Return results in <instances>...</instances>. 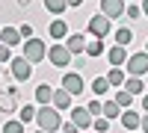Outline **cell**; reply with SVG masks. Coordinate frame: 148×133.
<instances>
[{
	"label": "cell",
	"instance_id": "6da1fadb",
	"mask_svg": "<svg viewBox=\"0 0 148 133\" xmlns=\"http://www.w3.org/2000/svg\"><path fill=\"white\" fill-rule=\"evenodd\" d=\"M36 124H39V130H47V133H56L59 127H62V115H59V110H53L51 104H45L36 110Z\"/></svg>",
	"mask_w": 148,
	"mask_h": 133
},
{
	"label": "cell",
	"instance_id": "7a4b0ae2",
	"mask_svg": "<svg viewBox=\"0 0 148 133\" xmlns=\"http://www.w3.org/2000/svg\"><path fill=\"white\" fill-rule=\"evenodd\" d=\"M121 68H125L127 77H145V74H148V53H145V50H136L133 56L125 59V65H121Z\"/></svg>",
	"mask_w": 148,
	"mask_h": 133
},
{
	"label": "cell",
	"instance_id": "3957f363",
	"mask_svg": "<svg viewBox=\"0 0 148 133\" xmlns=\"http://www.w3.org/2000/svg\"><path fill=\"white\" fill-rule=\"evenodd\" d=\"M21 56L27 59L30 65H36V62H42V59L47 56V44H45L42 39H36V35H33V39L24 42V53H21Z\"/></svg>",
	"mask_w": 148,
	"mask_h": 133
},
{
	"label": "cell",
	"instance_id": "277c9868",
	"mask_svg": "<svg viewBox=\"0 0 148 133\" xmlns=\"http://www.w3.org/2000/svg\"><path fill=\"white\" fill-rule=\"evenodd\" d=\"M86 30H89V35H92V39H107V35L113 33V21H110V18H104L101 12H98V15H92L89 21H86Z\"/></svg>",
	"mask_w": 148,
	"mask_h": 133
},
{
	"label": "cell",
	"instance_id": "5b68a950",
	"mask_svg": "<svg viewBox=\"0 0 148 133\" xmlns=\"http://www.w3.org/2000/svg\"><path fill=\"white\" fill-rule=\"evenodd\" d=\"M9 74L15 77V83H27V80L33 77V65H30L24 56H12V59H9Z\"/></svg>",
	"mask_w": 148,
	"mask_h": 133
},
{
	"label": "cell",
	"instance_id": "8992f818",
	"mask_svg": "<svg viewBox=\"0 0 148 133\" xmlns=\"http://www.w3.org/2000/svg\"><path fill=\"white\" fill-rule=\"evenodd\" d=\"M62 89L71 95V98L83 95V92H86V80H83V74H80V71H65V74H62Z\"/></svg>",
	"mask_w": 148,
	"mask_h": 133
},
{
	"label": "cell",
	"instance_id": "52a82bcc",
	"mask_svg": "<svg viewBox=\"0 0 148 133\" xmlns=\"http://www.w3.org/2000/svg\"><path fill=\"white\" fill-rule=\"evenodd\" d=\"M45 59H51L53 68H68V65H71V53H68V47H65L62 42L47 47V56H45Z\"/></svg>",
	"mask_w": 148,
	"mask_h": 133
},
{
	"label": "cell",
	"instance_id": "ba28073f",
	"mask_svg": "<svg viewBox=\"0 0 148 133\" xmlns=\"http://www.w3.org/2000/svg\"><path fill=\"white\" fill-rule=\"evenodd\" d=\"M125 0H101V15L116 21V18H125Z\"/></svg>",
	"mask_w": 148,
	"mask_h": 133
},
{
	"label": "cell",
	"instance_id": "9c48e42d",
	"mask_svg": "<svg viewBox=\"0 0 148 133\" xmlns=\"http://www.w3.org/2000/svg\"><path fill=\"white\" fill-rule=\"evenodd\" d=\"M62 44L68 47V53H71V56H77V53L86 50V35H83V33H68L65 39H62Z\"/></svg>",
	"mask_w": 148,
	"mask_h": 133
},
{
	"label": "cell",
	"instance_id": "30bf717a",
	"mask_svg": "<svg viewBox=\"0 0 148 133\" xmlns=\"http://www.w3.org/2000/svg\"><path fill=\"white\" fill-rule=\"evenodd\" d=\"M71 121L77 124L80 130H86V127H92V115H89V110H86V106H71Z\"/></svg>",
	"mask_w": 148,
	"mask_h": 133
},
{
	"label": "cell",
	"instance_id": "8fae6325",
	"mask_svg": "<svg viewBox=\"0 0 148 133\" xmlns=\"http://www.w3.org/2000/svg\"><path fill=\"white\" fill-rule=\"evenodd\" d=\"M107 59H110V68H121V65H125V59H127V47L113 44V47L107 50Z\"/></svg>",
	"mask_w": 148,
	"mask_h": 133
},
{
	"label": "cell",
	"instance_id": "7c38bea8",
	"mask_svg": "<svg viewBox=\"0 0 148 133\" xmlns=\"http://www.w3.org/2000/svg\"><path fill=\"white\" fill-rule=\"evenodd\" d=\"M51 106H53V110H59V113H68L71 110V95L65 92V89H53V98H51Z\"/></svg>",
	"mask_w": 148,
	"mask_h": 133
},
{
	"label": "cell",
	"instance_id": "4fadbf2b",
	"mask_svg": "<svg viewBox=\"0 0 148 133\" xmlns=\"http://www.w3.org/2000/svg\"><path fill=\"white\" fill-rule=\"evenodd\" d=\"M24 39L18 35V27H0V44H6V47H15L21 44Z\"/></svg>",
	"mask_w": 148,
	"mask_h": 133
},
{
	"label": "cell",
	"instance_id": "5bb4252c",
	"mask_svg": "<svg viewBox=\"0 0 148 133\" xmlns=\"http://www.w3.org/2000/svg\"><path fill=\"white\" fill-rule=\"evenodd\" d=\"M47 35H51L53 42H62L65 35H68V21H51V27H47Z\"/></svg>",
	"mask_w": 148,
	"mask_h": 133
},
{
	"label": "cell",
	"instance_id": "9a60e30c",
	"mask_svg": "<svg viewBox=\"0 0 148 133\" xmlns=\"http://www.w3.org/2000/svg\"><path fill=\"white\" fill-rule=\"evenodd\" d=\"M83 53H89V59L104 56V53H107V44H104V39H92V42H86V50H83Z\"/></svg>",
	"mask_w": 148,
	"mask_h": 133
},
{
	"label": "cell",
	"instance_id": "2e32d148",
	"mask_svg": "<svg viewBox=\"0 0 148 133\" xmlns=\"http://www.w3.org/2000/svg\"><path fill=\"white\" fill-rule=\"evenodd\" d=\"M15 106H18L15 104V95H12L9 89H0V113L9 115V113H15Z\"/></svg>",
	"mask_w": 148,
	"mask_h": 133
},
{
	"label": "cell",
	"instance_id": "e0dca14e",
	"mask_svg": "<svg viewBox=\"0 0 148 133\" xmlns=\"http://www.w3.org/2000/svg\"><path fill=\"white\" fill-rule=\"evenodd\" d=\"M51 98H53V86H47V83H39V86H36V104L45 106V104H51Z\"/></svg>",
	"mask_w": 148,
	"mask_h": 133
},
{
	"label": "cell",
	"instance_id": "ac0fdd59",
	"mask_svg": "<svg viewBox=\"0 0 148 133\" xmlns=\"http://www.w3.org/2000/svg\"><path fill=\"white\" fill-rule=\"evenodd\" d=\"M121 89L130 92L133 98H136V95H142V92H145V83H142V77H127L125 83H121Z\"/></svg>",
	"mask_w": 148,
	"mask_h": 133
},
{
	"label": "cell",
	"instance_id": "d6986e66",
	"mask_svg": "<svg viewBox=\"0 0 148 133\" xmlns=\"http://www.w3.org/2000/svg\"><path fill=\"white\" fill-rule=\"evenodd\" d=\"M107 83H110V89H116V86H121V83H125L127 80V74H125V68H110L107 71Z\"/></svg>",
	"mask_w": 148,
	"mask_h": 133
},
{
	"label": "cell",
	"instance_id": "ffe728a7",
	"mask_svg": "<svg viewBox=\"0 0 148 133\" xmlns=\"http://www.w3.org/2000/svg\"><path fill=\"white\" fill-rule=\"evenodd\" d=\"M119 118H121V124H125L127 130H136L142 115H136V110H121V115H119Z\"/></svg>",
	"mask_w": 148,
	"mask_h": 133
},
{
	"label": "cell",
	"instance_id": "44dd1931",
	"mask_svg": "<svg viewBox=\"0 0 148 133\" xmlns=\"http://www.w3.org/2000/svg\"><path fill=\"white\" fill-rule=\"evenodd\" d=\"M101 115L107 118V121H113V118L121 115V106H119L116 101H104V104H101Z\"/></svg>",
	"mask_w": 148,
	"mask_h": 133
},
{
	"label": "cell",
	"instance_id": "7402d4cb",
	"mask_svg": "<svg viewBox=\"0 0 148 133\" xmlns=\"http://www.w3.org/2000/svg\"><path fill=\"white\" fill-rule=\"evenodd\" d=\"M113 42H116V44H121V47H127V44L133 42V30H130V27H119V30H116V35H113Z\"/></svg>",
	"mask_w": 148,
	"mask_h": 133
},
{
	"label": "cell",
	"instance_id": "603a6c76",
	"mask_svg": "<svg viewBox=\"0 0 148 133\" xmlns=\"http://www.w3.org/2000/svg\"><path fill=\"white\" fill-rule=\"evenodd\" d=\"M45 9L51 12L53 18H59V15H62V12L68 9V3H65V0H45Z\"/></svg>",
	"mask_w": 148,
	"mask_h": 133
},
{
	"label": "cell",
	"instance_id": "cb8c5ba5",
	"mask_svg": "<svg viewBox=\"0 0 148 133\" xmlns=\"http://www.w3.org/2000/svg\"><path fill=\"white\" fill-rule=\"evenodd\" d=\"M113 89H110V83H107V77H95L92 80V95H98V98H101V95H110Z\"/></svg>",
	"mask_w": 148,
	"mask_h": 133
},
{
	"label": "cell",
	"instance_id": "d4e9b609",
	"mask_svg": "<svg viewBox=\"0 0 148 133\" xmlns=\"http://www.w3.org/2000/svg\"><path fill=\"white\" fill-rule=\"evenodd\" d=\"M113 101L121 106V110H130V104H133V95H130V92H125V89H119V92L113 95Z\"/></svg>",
	"mask_w": 148,
	"mask_h": 133
},
{
	"label": "cell",
	"instance_id": "484cf974",
	"mask_svg": "<svg viewBox=\"0 0 148 133\" xmlns=\"http://www.w3.org/2000/svg\"><path fill=\"white\" fill-rule=\"evenodd\" d=\"M33 118H36V106H33V104H24L21 113H18V121L27 124V121H33Z\"/></svg>",
	"mask_w": 148,
	"mask_h": 133
},
{
	"label": "cell",
	"instance_id": "4316f807",
	"mask_svg": "<svg viewBox=\"0 0 148 133\" xmlns=\"http://www.w3.org/2000/svg\"><path fill=\"white\" fill-rule=\"evenodd\" d=\"M92 130L95 133H107L110 130V121H107L104 115H98V118H92Z\"/></svg>",
	"mask_w": 148,
	"mask_h": 133
},
{
	"label": "cell",
	"instance_id": "83f0119b",
	"mask_svg": "<svg viewBox=\"0 0 148 133\" xmlns=\"http://www.w3.org/2000/svg\"><path fill=\"white\" fill-rule=\"evenodd\" d=\"M125 18H130V21H139V18H142V9H139L136 3H130V6H125Z\"/></svg>",
	"mask_w": 148,
	"mask_h": 133
},
{
	"label": "cell",
	"instance_id": "f1b7e54d",
	"mask_svg": "<svg viewBox=\"0 0 148 133\" xmlns=\"http://www.w3.org/2000/svg\"><path fill=\"white\" fill-rule=\"evenodd\" d=\"M3 133H24V124L12 118V121H6V124H3Z\"/></svg>",
	"mask_w": 148,
	"mask_h": 133
},
{
	"label": "cell",
	"instance_id": "f546056e",
	"mask_svg": "<svg viewBox=\"0 0 148 133\" xmlns=\"http://www.w3.org/2000/svg\"><path fill=\"white\" fill-rule=\"evenodd\" d=\"M18 35H21L24 42H27V39H33V27H30V24H21V27H18Z\"/></svg>",
	"mask_w": 148,
	"mask_h": 133
},
{
	"label": "cell",
	"instance_id": "4dcf8cb0",
	"mask_svg": "<svg viewBox=\"0 0 148 133\" xmlns=\"http://www.w3.org/2000/svg\"><path fill=\"white\" fill-rule=\"evenodd\" d=\"M86 110H89L92 118H98V115H101V101H89V106H86Z\"/></svg>",
	"mask_w": 148,
	"mask_h": 133
},
{
	"label": "cell",
	"instance_id": "1f68e13d",
	"mask_svg": "<svg viewBox=\"0 0 148 133\" xmlns=\"http://www.w3.org/2000/svg\"><path fill=\"white\" fill-rule=\"evenodd\" d=\"M59 130H62V133H80V127L74 124L71 118H68V121H62V127H59Z\"/></svg>",
	"mask_w": 148,
	"mask_h": 133
},
{
	"label": "cell",
	"instance_id": "d6a6232c",
	"mask_svg": "<svg viewBox=\"0 0 148 133\" xmlns=\"http://www.w3.org/2000/svg\"><path fill=\"white\" fill-rule=\"evenodd\" d=\"M9 59H12V47L0 44V65H3V62H9Z\"/></svg>",
	"mask_w": 148,
	"mask_h": 133
},
{
	"label": "cell",
	"instance_id": "836d02e7",
	"mask_svg": "<svg viewBox=\"0 0 148 133\" xmlns=\"http://www.w3.org/2000/svg\"><path fill=\"white\" fill-rule=\"evenodd\" d=\"M139 130H142V133H148V113L139 118Z\"/></svg>",
	"mask_w": 148,
	"mask_h": 133
},
{
	"label": "cell",
	"instance_id": "e575fe53",
	"mask_svg": "<svg viewBox=\"0 0 148 133\" xmlns=\"http://www.w3.org/2000/svg\"><path fill=\"white\" fill-rule=\"evenodd\" d=\"M68 3V9H77V6H83V0H65Z\"/></svg>",
	"mask_w": 148,
	"mask_h": 133
},
{
	"label": "cell",
	"instance_id": "d590c367",
	"mask_svg": "<svg viewBox=\"0 0 148 133\" xmlns=\"http://www.w3.org/2000/svg\"><path fill=\"white\" fill-rule=\"evenodd\" d=\"M139 9H142V15L148 18V0H142V6H139Z\"/></svg>",
	"mask_w": 148,
	"mask_h": 133
},
{
	"label": "cell",
	"instance_id": "8d00e7d4",
	"mask_svg": "<svg viewBox=\"0 0 148 133\" xmlns=\"http://www.w3.org/2000/svg\"><path fill=\"white\" fill-rule=\"evenodd\" d=\"M142 110L148 113V95H142Z\"/></svg>",
	"mask_w": 148,
	"mask_h": 133
},
{
	"label": "cell",
	"instance_id": "74e56055",
	"mask_svg": "<svg viewBox=\"0 0 148 133\" xmlns=\"http://www.w3.org/2000/svg\"><path fill=\"white\" fill-rule=\"evenodd\" d=\"M18 6H30V0H18Z\"/></svg>",
	"mask_w": 148,
	"mask_h": 133
},
{
	"label": "cell",
	"instance_id": "f35d334b",
	"mask_svg": "<svg viewBox=\"0 0 148 133\" xmlns=\"http://www.w3.org/2000/svg\"><path fill=\"white\" fill-rule=\"evenodd\" d=\"M145 53H148V42H145Z\"/></svg>",
	"mask_w": 148,
	"mask_h": 133
},
{
	"label": "cell",
	"instance_id": "ab89813d",
	"mask_svg": "<svg viewBox=\"0 0 148 133\" xmlns=\"http://www.w3.org/2000/svg\"><path fill=\"white\" fill-rule=\"evenodd\" d=\"M36 133H47V130H36Z\"/></svg>",
	"mask_w": 148,
	"mask_h": 133
},
{
	"label": "cell",
	"instance_id": "60d3db41",
	"mask_svg": "<svg viewBox=\"0 0 148 133\" xmlns=\"http://www.w3.org/2000/svg\"><path fill=\"white\" fill-rule=\"evenodd\" d=\"M0 74H3V68H0Z\"/></svg>",
	"mask_w": 148,
	"mask_h": 133
},
{
	"label": "cell",
	"instance_id": "b9f144b4",
	"mask_svg": "<svg viewBox=\"0 0 148 133\" xmlns=\"http://www.w3.org/2000/svg\"><path fill=\"white\" fill-rule=\"evenodd\" d=\"M56 133H62V130H56Z\"/></svg>",
	"mask_w": 148,
	"mask_h": 133
},
{
	"label": "cell",
	"instance_id": "7bdbcfd3",
	"mask_svg": "<svg viewBox=\"0 0 148 133\" xmlns=\"http://www.w3.org/2000/svg\"><path fill=\"white\" fill-rule=\"evenodd\" d=\"M133 133H136V130H133Z\"/></svg>",
	"mask_w": 148,
	"mask_h": 133
}]
</instances>
